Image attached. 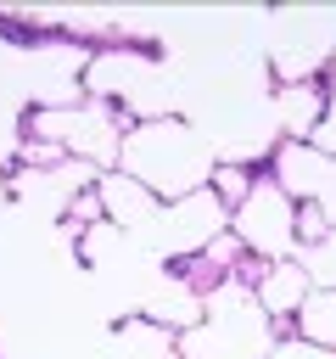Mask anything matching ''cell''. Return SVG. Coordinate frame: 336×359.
Listing matches in <instances>:
<instances>
[{
	"label": "cell",
	"instance_id": "obj_1",
	"mask_svg": "<svg viewBox=\"0 0 336 359\" xmlns=\"http://www.w3.org/2000/svg\"><path fill=\"white\" fill-rule=\"evenodd\" d=\"M213 168H218L213 140H207L190 118H179V112L129 123L123 151H118V174L140 180L157 202H179V196H190V191H207Z\"/></svg>",
	"mask_w": 336,
	"mask_h": 359
},
{
	"label": "cell",
	"instance_id": "obj_2",
	"mask_svg": "<svg viewBox=\"0 0 336 359\" xmlns=\"http://www.w3.org/2000/svg\"><path fill=\"white\" fill-rule=\"evenodd\" d=\"M280 337L286 331L258 309L252 286L235 275L202 297V320L179 331L174 342H179V359H269Z\"/></svg>",
	"mask_w": 336,
	"mask_h": 359
},
{
	"label": "cell",
	"instance_id": "obj_3",
	"mask_svg": "<svg viewBox=\"0 0 336 359\" xmlns=\"http://www.w3.org/2000/svg\"><path fill=\"white\" fill-rule=\"evenodd\" d=\"M84 95L101 101V107H118L129 123L140 118H168L174 112V90H162V56L151 45H95L84 56V73H78Z\"/></svg>",
	"mask_w": 336,
	"mask_h": 359
},
{
	"label": "cell",
	"instance_id": "obj_4",
	"mask_svg": "<svg viewBox=\"0 0 336 359\" xmlns=\"http://www.w3.org/2000/svg\"><path fill=\"white\" fill-rule=\"evenodd\" d=\"M28 135L34 140H50L62 157L73 163H90V168H118V151H123V135H129V118L118 107H101L90 95L67 101V107H34L28 112Z\"/></svg>",
	"mask_w": 336,
	"mask_h": 359
},
{
	"label": "cell",
	"instance_id": "obj_5",
	"mask_svg": "<svg viewBox=\"0 0 336 359\" xmlns=\"http://www.w3.org/2000/svg\"><path fill=\"white\" fill-rule=\"evenodd\" d=\"M336 56V11L330 6H302V11H274L269 34V67L280 84H308L330 67Z\"/></svg>",
	"mask_w": 336,
	"mask_h": 359
},
{
	"label": "cell",
	"instance_id": "obj_6",
	"mask_svg": "<svg viewBox=\"0 0 336 359\" xmlns=\"http://www.w3.org/2000/svg\"><path fill=\"white\" fill-rule=\"evenodd\" d=\"M230 236L241 241V252H246L252 264L297 258V202H291L269 174H258V185L246 191V202L230 213Z\"/></svg>",
	"mask_w": 336,
	"mask_h": 359
},
{
	"label": "cell",
	"instance_id": "obj_7",
	"mask_svg": "<svg viewBox=\"0 0 336 359\" xmlns=\"http://www.w3.org/2000/svg\"><path fill=\"white\" fill-rule=\"evenodd\" d=\"M224 230H230V208H224L213 191H190V196H179V202H162V213L151 219V230L140 236V247H146L151 258L185 264V258L207 252Z\"/></svg>",
	"mask_w": 336,
	"mask_h": 359
},
{
	"label": "cell",
	"instance_id": "obj_8",
	"mask_svg": "<svg viewBox=\"0 0 336 359\" xmlns=\"http://www.w3.org/2000/svg\"><path fill=\"white\" fill-rule=\"evenodd\" d=\"M95 196H101L106 224H112V230H123L129 241H140V236L151 230V219L162 213V202H157L140 180H129V174H118V168H106V174L95 180Z\"/></svg>",
	"mask_w": 336,
	"mask_h": 359
},
{
	"label": "cell",
	"instance_id": "obj_9",
	"mask_svg": "<svg viewBox=\"0 0 336 359\" xmlns=\"http://www.w3.org/2000/svg\"><path fill=\"white\" fill-rule=\"evenodd\" d=\"M325 112H330V90H325L319 79H308V84H280L274 101H269V118H274L280 140H314L319 123H325Z\"/></svg>",
	"mask_w": 336,
	"mask_h": 359
},
{
	"label": "cell",
	"instance_id": "obj_10",
	"mask_svg": "<svg viewBox=\"0 0 336 359\" xmlns=\"http://www.w3.org/2000/svg\"><path fill=\"white\" fill-rule=\"evenodd\" d=\"M325 168H330V157H325L314 140H280V146L269 151V180H274L291 202H314L319 185H325Z\"/></svg>",
	"mask_w": 336,
	"mask_h": 359
},
{
	"label": "cell",
	"instance_id": "obj_11",
	"mask_svg": "<svg viewBox=\"0 0 336 359\" xmlns=\"http://www.w3.org/2000/svg\"><path fill=\"white\" fill-rule=\"evenodd\" d=\"M308 292H314V286H308V275H302L297 258L258 264V275H252V297H258V309H263L280 331H291V320H297V309H302Z\"/></svg>",
	"mask_w": 336,
	"mask_h": 359
},
{
	"label": "cell",
	"instance_id": "obj_12",
	"mask_svg": "<svg viewBox=\"0 0 336 359\" xmlns=\"http://www.w3.org/2000/svg\"><path fill=\"white\" fill-rule=\"evenodd\" d=\"M140 320H151V325H162V331H190L196 320H202V292L196 286H185L174 269L151 286V297H146V309H140Z\"/></svg>",
	"mask_w": 336,
	"mask_h": 359
},
{
	"label": "cell",
	"instance_id": "obj_13",
	"mask_svg": "<svg viewBox=\"0 0 336 359\" xmlns=\"http://www.w3.org/2000/svg\"><path fill=\"white\" fill-rule=\"evenodd\" d=\"M291 337H302L308 348L336 353V292H308L297 320H291Z\"/></svg>",
	"mask_w": 336,
	"mask_h": 359
},
{
	"label": "cell",
	"instance_id": "obj_14",
	"mask_svg": "<svg viewBox=\"0 0 336 359\" xmlns=\"http://www.w3.org/2000/svg\"><path fill=\"white\" fill-rule=\"evenodd\" d=\"M297 264H302V275H308L314 292H336V230L319 236V241H308V247H297Z\"/></svg>",
	"mask_w": 336,
	"mask_h": 359
},
{
	"label": "cell",
	"instance_id": "obj_15",
	"mask_svg": "<svg viewBox=\"0 0 336 359\" xmlns=\"http://www.w3.org/2000/svg\"><path fill=\"white\" fill-rule=\"evenodd\" d=\"M252 185H258V168H246V163H218V168H213V180H207V191H213L230 213L246 202V191H252Z\"/></svg>",
	"mask_w": 336,
	"mask_h": 359
},
{
	"label": "cell",
	"instance_id": "obj_16",
	"mask_svg": "<svg viewBox=\"0 0 336 359\" xmlns=\"http://www.w3.org/2000/svg\"><path fill=\"white\" fill-rule=\"evenodd\" d=\"M62 224H67L73 236H84V230L106 224V213H101V196H95V185H90V191H73V196L62 202Z\"/></svg>",
	"mask_w": 336,
	"mask_h": 359
},
{
	"label": "cell",
	"instance_id": "obj_17",
	"mask_svg": "<svg viewBox=\"0 0 336 359\" xmlns=\"http://www.w3.org/2000/svg\"><path fill=\"white\" fill-rule=\"evenodd\" d=\"M269 359H336V353H325V348H308L302 337H291V331H286V337L269 348Z\"/></svg>",
	"mask_w": 336,
	"mask_h": 359
},
{
	"label": "cell",
	"instance_id": "obj_18",
	"mask_svg": "<svg viewBox=\"0 0 336 359\" xmlns=\"http://www.w3.org/2000/svg\"><path fill=\"white\" fill-rule=\"evenodd\" d=\"M314 202H319V213H325V224L336 230V157H330V168H325V185H319V196H314Z\"/></svg>",
	"mask_w": 336,
	"mask_h": 359
}]
</instances>
